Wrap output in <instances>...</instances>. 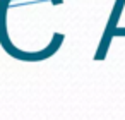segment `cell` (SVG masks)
Masks as SVG:
<instances>
[{
    "instance_id": "6da1fadb",
    "label": "cell",
    "mask_w": 125,
    "mask_h": 120,
    "mask_svg": "<svg viewBox=\"0 0 125 120\" xmlns=\"http://www.w3.org/2000/svg\"><path fill=\"white\" fill-rule=\"evenodd\" d=\"M62 2L63 0H52L53 5H60ZM9 4H10V0H0V45L4 46V50L10 57H14L17 60H24V62H40V60L50 58L60 48L62 41H63V34L62 33H55L52 41H50V45L45 50H41V52L29 53V52H22V50L16 48L12 45V41L9 40V34H7V19H5V16H7V11H9Z\"/></svg>"
},
{
    "instance_id": "7a4b0ae2",
    "label": "cell",
    "mask_w": 125,
    "mask_h": 120,
    "mask_svg": "<svg viewBox=\"0 0 125 120\" xmlns=\"http://www.w3.org/2000/svg\"><path fill=\"white\" fill-rule=\"evenodd\" d=\"M123 5H125V0H116V2H115L111 17H110V21H108V24H106V28H104V33H103V38H101V41H99V48H98V52H96V55H94V60H103V58L106 57V52H108L110 43H111V38H113L111 34H113V31L116 29L118 17H120V14H122V11H123Z\"/></svg>"
}]
</instances>
